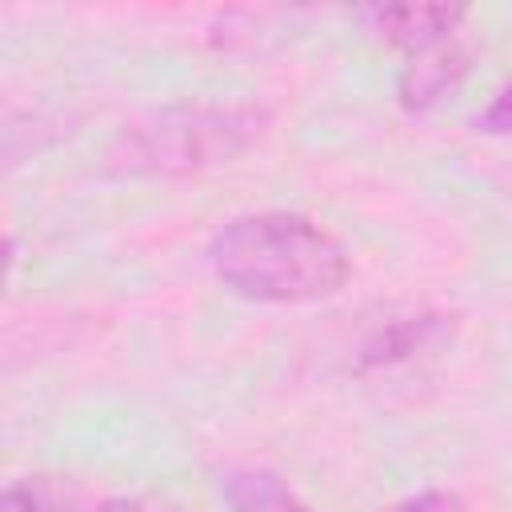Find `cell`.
<instances>
[{
	"label": "cell",
	"instance_id": "6da1fadb",
	"mask_svg": "<svg viewBox=\"0 0 512 512\" xmlns=\"http://www.w3.org/2000/svg\"><path fill=\"white\" fill-rule=\"evenodd\" d=\"M204 260L220 288L252 304H320L352 280L344 240L328 224L284 208L224 220L208 236Z\"/></svg>",
	"mask_w": 512,
	"mask_h": 512
},
{
	"label": "cell",
	"instance_id": "7a4b0ae2",
	"mask_svg": "<svg viewBox=\"0 0 512 512\" xmlns=\"http://www.w3.org/2000/svg\"><path fill=\"white\" fill-rule=\"evenodd\" d=\"M272 128V108L256 100H180L144 108L104 144V176L188 180L252 152Z\"/></svg>",
	"mask_w": 512,
	"mask_h": 512
},
{
	"label": "cell",
	"instance_id": "3957f363",
	"mask_svg": "<svg viewBox=\"0 0 512 512\" xmlns=\"http://www.w3.org/2000/svg\"><path fill=\"white\" fill-rule=\"evenodd\" d=\"M472 72V48L456 36L432 40L416 52H404V64L396 72V104L404 112H432L440 100H448Z\"/></svg>",
	"mask_w": 512,
	"mask_h": 512
},
{
	"label": "cell",
	"instance_id": "277c9868",
	"mask_svg": "<svg viewBox=\"0 0 512 512\" xmlns=\"http://www.w3.org/2000/svg\"><path fill=\"white\" fill-rule=\"evenodd\" d=\"M356 20L376 40L416 52L432 40L456 36L468 20V8L464 4H364L356 8Z\"/></svg>",
	"mask_w": 512,
	"mask_h": 512
},
{
	"label": "cell",
	"instance_id": "5b68a950",
	"mask_svg": "<svg viewBox=\"0 0 512 512\" xmlns=\"http://www.w3.org/2000/svg\"><path fill=\"white\" fill-rule=\"evenodd\" d=\"M444 332H448V324H444L440 312L392 316V320L376 324V328L364 336L356 364H360L364 372H372V368H396V364H404V360L428 352L432 344H440Z\"/></svg>",
	"mask_w": 512,
	"mask_h": 512
},
{
	"label": "cell",
	"instance_id": "8992f818",
	"mask_svg": "<svg viewBox=\"0 0 512 512\" xmlns=\"http://www.w3.org/2000/svg\"><path fill=\"white\" fill-rule=\"evenodd\" d=\"M220 496L228 512H316L288 476L264 464H240L220 472Z\"/></svg>",
	"mask_w": 512,
	"mask_h": 512
},
{
	"label": "cell",
	"instance_id": "52a82bcc",
	"mask_svg": "<svg viewBox=\"0 0 512 512\" xmlns=\"http://www.w3.org/2000/svg\"><path fill=\"white\" fill-rule=\"evenodd\" d=\"M0 512H76V488L68 476L28 472L4 484Z\"/></svg>",
	"mask_w": 512,
	"mask_h": 512
},
{
	"label": "cell",
	"instance_id": "ba28073f",
	"mask_svg": "<svg viewBox=\"0 0 512 512\" xmlns=\"http://www.w3.org/2000/svg\"><path fill=\"white\" fill-rule=\"evenodd\" d=\"M384 512H468V500L456 492V488H420V492H412V496H404V500H396L392 508H384Z\"/></svg>",
	"mask_w": 512,
	"mask_h": 512
},
{
	"label": "cell",
	"instance_id": "9c48e42d",
	"mask_svg": "<svg viewBox=\"0 0 512 512\" xmlns=\"http://www.w3.org/2000/svg\"><path fill=\"white\" fill-rule=\"evenodd\" d=\"M476 128L488 136H512V80L484 104V112L476 116Z\"/></svg>",
	"mask_w": 512,
	"mask_h": 512
},
{
	"label": "cell",
	"instance_id": "30bf717a",
	"mask_svg": "<svg viewBox=\"0 0 512 512\" xmlns=\"http://www.w3.org/2000/svg\"><path fill=\"white\" fill-rule=\"evenodd\" d=\"M96 512H184V508H176L172 500H160V496H108V500H100L96 504Z\"/></svg>",
	"mask_w": 512,
	"mask_h": 512
}]
</instances>
